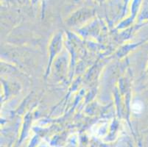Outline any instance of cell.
<instances>
[{
  "instance_id": "obj_1",
  "label": "cell",
  "mask_w": 148,
  "mask_h": 147,
  "mask_svg": "<svg viewBox=\"0 0 148 147\" xmlns=\"http://www.w3.org/2000/svg\"><path fill=\"white\" fill-rule=\"evenodd\" d=\"M143 109V105L141 102L137 101L133 105V111L136 113H140Z\"/></svg>"
}]
</instances>
